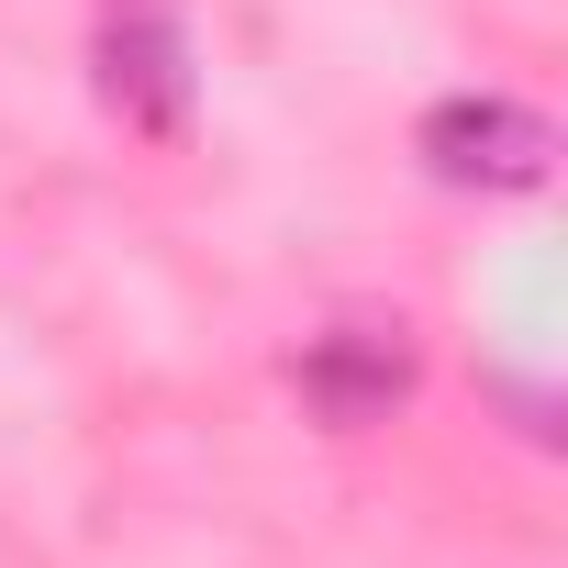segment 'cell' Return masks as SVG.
I'll return each instance as SVG.
<instances>
[{
  "label": "cell",
  "mask_w": 568,
  "mask_h": 568,
  "mask_svg": "<svg viewBox=\"0 0 568 568\" xmlns=\"http://www.w3.org/2000/svg\"><path fill=\"white\" fill-rule=\"evenodd\" d=\"M424 168L446 190H535L557 168V123L501 101V90H457V101L424 112Z\"/></svg>",
  "instance_id": "6da1fadb"
},
{
  "label": "cell",
  "mask_w": 568,
  "mask_h": 568,
  "mask_svg": "<svg viewBox=\"0 0 568 568\" xmlns=\"http://www.w3.org/2000/svg\"><path fill=\"white\" fill-rule=\"evenodd\" d=\"M90 68H101V101L134 123V134H179L190 123V34H179V12L168 0H101V45H90Z\"/></svg>",
  "instance_id": "7a4b0ae2"
},
{
  "label": "cell",
  "mask_w": 568,
  "mask_h": 568,
  "mask_svg": "<svg viewBox=\"0 0 568 568\" xmlns=\"http://www.w3.org/2000/svg\"><path fill=\"white\" fill-rule=\"evenodd\" d=\"M302 379H313V402H324L335 424H368V413H390V402L413 390L402 324H390V335H379V324H346V335H324V346L302 357Z\"/></svg>",
  "instance_id": "3957f363"
}]
</instances>
